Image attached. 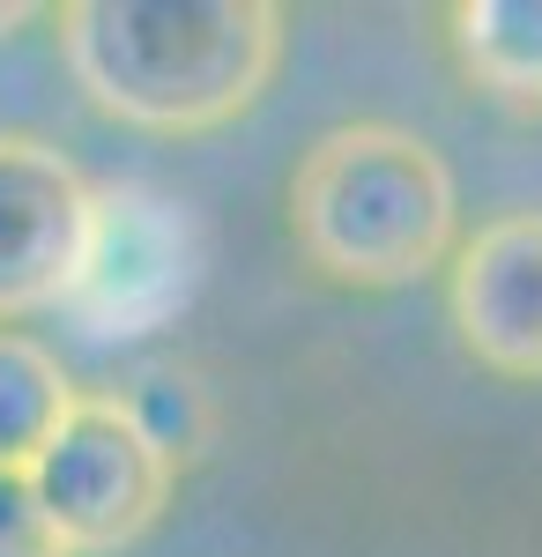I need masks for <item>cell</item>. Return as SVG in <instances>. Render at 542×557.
I'll list each match as a JSON object with an SVG mask.
<instances>
[{
  "mask_svg": "<svg viewBox=\"0 0 542 557\" xmlns=\"http://www.w3.org/2000/svg\"><path fill=\"white\" fill-rule=\"evenodd\" d=\"M67 75L104 120L209 134L260 104L283 67V8L268 0H75L60 8Z\"/></svg>",
  "mask_w": 542,
  "mask_h": 557,
  "instance_id": "6da1fadb",
  "label": "cell"
},
{
  "mask_svg": "<svg viewBox=\"0 0 542 557\" xmlns=\"http://www.w3.org/2000/svg\"><path fill=\"white\" fill-rule=\"evenodd\" d=\"M297 253L349 290H409L460 246L454 164L394 120L328 127L291 178Z\"/></svg>",
  "mask_w": 542,
  "mask_h": 557,
  "instance_id": "7a4b0ae2",
  "label": "cell"
},
{
  "mask_svg": "<svg viewBox=\"0 0 542 557\" xmlns=\"http://www.w3.org/2000/svg\"><path fill=\"white\" fill-rule=\"evenodd\" d=\"M201 275H209L201 215L149 178H104L89 186V231L60 312L89 343H141L194 305Z\"/></svg>",
  "mask_w": 542,
  "mask_h": 557,
  "instance_id": "3957f363",
  "label": "cell"
},
{
  "mask_svg": "<svg viewBox=\"0 0 542 557\" xmlns=\"http://www.w3.org/2000/svg\"><path fill=\"white\" fill-rule=\"evenodd\" d=\"M30 498L60 557H120L134 550L171 506V461L149 431L126 417L120 394H83L30 454Z\"/></svg>",
  "mask_w": 542,
  "mask_h": 557,
  "instance_id": "277c9868",
  "label": "cell"
},
{
  "mask_svg": "<svg viewBox=\"0 0 542 557\" xmlns=\"http://www.w3.org/2000/svg\"><path fill=\"white\" fill-rule=\"evenodd\" d=\"M83 164L45 134H0V327L60 312L89 231Z\"/></svg>",
  "mask_w": 542,
  "mask_h": 557,
  "instance_id": "5b68a950",
  "label": "cell"
},
{
  "mask_svg": "<svg viewBox=\"0 0 542 557\" xmlns=\"http://www.w3.org/2000/svg\"><path fill=\"white\" fill-rule=\"evenodd\" d=\"M460 349L498 380H542V209H498L446 260Z\"/></svg>",
  "mask_w": 542,
  "mask_h": 557,
  "instance_id": "8992f818",
  "label": "cell"
},
{
  "mask_svg": "<svg viewBox=\"0 0 542 557\" xmlns=\"http://www.w3.org/2000/svg\"><path fill=\"white\" fill-rule=\"evenodd\" d=\"M446 23L468 83L520 112H542V0H460Z\"/></svg>",
  "mask_w": 542,
  "mask_h": 557,
  "instance_id": "52a82bcc",
  "label": "cell"
},
{
  "mask_svg": "<svg viewBox=\"0 0 542 557\" xmlns=\"http://www.w3.org/2000/svg\"><path fill=\"white\" fill-rule=\"evenodd\" d=\"M67 401H75L67 364L38 335L0 327V469H30V454L52 438V424L67 417Z\"/></svg>",
  "mask_w": 542,
  "mask_h": 557,
  "instance_id": "ba28073f",
  "label": "cell"
},
{
  "mask_svg": "<svg viewBox=\"0 0 542 557\" xmlns=\"http://www.w3.org/2000/svg\"><path fill=\"white\" fill-rule=\"evenodd\" d=\"M120 401H126V417L164 446L171 469H178L186 454H201V446H209V431H215L209 401H201V386L186 380V372H141Z\"/></svg>",
  "mask_w": 542,
  "mask_h": 557,
  "instance_id": "9c48e42d",
  "label": "cell"
},
{
  "mask_svg": "<svg viewBox=\"0 0 542 557\" xmlns=\"http://www.w3.org/2000/svg\"><path fill=\"white\" fill-rule=\"evenodd\" d=\"M0 557H60L23 469H0Z\"/></svg>",
  "mask_w": 542,
  "mask_h": 557,
  "instance_id": "30bf717a",
  "label": "cell"
},
{
  "mask_svg": "<svg viewBox=\"0 0 542 557\" xmlns=\"http://www.w3.org/2000/svg\"><path fill=\"white\" fill-rule=\"evenodd\" d=\"M23 23H38V8H30V0H8V8H0V38H15Z\"/></svg>",
  "mask_w": 542,
  "mask_h": 557,
  "instance_id": "8fae6325",
  "label": "cell"
}]
</instances>
